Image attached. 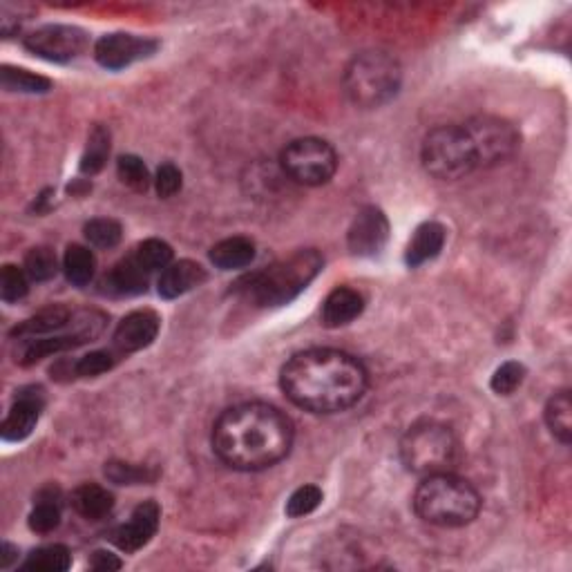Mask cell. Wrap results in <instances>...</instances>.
<instances>
[{"mask_svg": "<svg viewBox=\"0 0 572 572\" xmlns=\"http://www.w3.org/2000/svg\"><path fill=\"white\" fill-rule=\"evenodd\" d=\"M367 371L338 349H307L282 367L280 385L286 398L311 414H340L367 392Z\"/></svg>", "mask_w": 572, "mask_h": 572, "instance_id": "1", "label": "cell"}, {"mask_svg": "<svg viewBox=\"0 0 572 572\" xmlns=\"http://www.w3.org/2000/svg\"><path fill=\"white\" fill-rule=\"evenodd\" d=\"M293 425L278 407L266 403H242L217 418L213 450L219 461L233 470L260 472L289 454Z\"/></svg>", "mask_w": 572, "mask_h": 572, "instance_id": "2", "label": "cell"}, {"mask_svg": "<svg viewBox=\"0 0 572 572\" xmlns=\"http://www.w3.org/2000/svg\"><path fill=\"white\" fill-rule=\"evenodd\" d=\"M322 255L313 249L293 253L286 260L275 262L273 266L257 271L237 284L246 300L255 307H282L307 289L322 271Z\"/></svg>", "mask_w": 572, "mask_h": 572, "instance_id": "3", "label": "cell"}, {"mask_svg": "<svg viewBox=\"0 0 572 572\" xmlns=\"http://www.w3.org/2000/svg\"><path fill=\"white\" fill-rule=\"evenodd\" d=\"M414 510L429 526L463 528L479 517L481 497L452 472L425 476L414 494Z\"/></svg>", "mask_w": 572, "mask_h": 572, "instance_id": "4", "label": "cell"}, {"mask_svg": "<svg viewBox=\"0 0 572 572\" xmlns=\"http://www.w3.org/2000/svg\"><path fill=\"white\" fill-rule=\"evenodd\" d=\"M403 81L400 63L387 52H362L345 70V92L358 108L374 110L392 101Z\"/></svg>", "mask_w": 572, "mask_h": 572, "instance_id": "5", "label": "cell"}, {"mask_svg": "<svg viewBox=\"0 0 572 572\" xmlns=\"http://www.w3.org/2000/svg\"><path fill=\"white\" fill-rule=\"evenodd\" d=\"M400 461L407 472L423 476V479L450 472L456 461V438L452 429L436 421L409 427L400 441Z\"/></svg>", "mask_w": 572, "mask_h": 572, "instance_id": "6", "label": "cell"}, {"mask_svg": "<svg viewBox=\"0 0 572 572\" xmlns=\"http://www.w3.org/2000/svg\"><path fill=\"white\" fill-rule=\"evenodd\" d=\"M423 168L434 179L456 181L476 170L472 141L463 126H438L429 130L421 146Z\"/></svg>", "mask_w": 572, "mask_h": 572, "instance_id": "7", "label": "cell"}, {"mask_svg": "<svg viewBox=\"0 0 572 572\" xmlns=\"http://www.w3.org/2000/svg\"><path fill=\"white\" fill-rule=\"evenodd\" d=\"M108 318L103 316L101 311H74V316L70 320L68 327L59 333H52V336L43 338H27L18 340L21 342V351H16V360L21 365H34L41 358L56 356L61 351H70L85 345V342H92L94 338H99L103 329H106Z\"/></svg>", "mask_w": 572, "mask_h": 572, "instance_id": "8", "label": "cell"}, {"mask_svg": "<svg viewBox=\"0 0 572 572\" xmlns=\"http://www.w3.org/2000/svg\"><path fill=\"white\" fill-rule=\"evenodd\" d=\"M282 170L295 184L322 186L333 179L338 170V155L329 141L318 137H302L282 150Z\"/></svg>", "mask_w": 572, "mask_h": 572, "instance_id": "9", "label": "cell"}, {"mask_svg": "<svg viewBox=\"0 0 572 572\" xmlns=\"http://www.w3.org/2000/svg\"><path fill=\"white\" fill-rule=\"evenodd\" d=\"M463 128L472 141L476 168L499 166L519 150V132L505 119L474 117Z\"/></svg>", "mask_w": 572, "mask_h": 572, "instance_id": "10", "label": "cell"}, {"mask_svg": "<svg viewBox=\"0 0 572 572\" xmlns=\"http://www.w3.org/2000/svg\"><path fill=\"white\" fill-rule=\"evenodd\" d=\"M25 47L45 61L68 63L85 52L88 34L72 25H43L25 36Z\"/></svg>", "mask_w": 572, "mask_h": 572, "instance_id": "11", "label": "cell"}, {"mask_svg": "<svg viewBox=\"0 0 572 572\" xmlns=\"http://www.w3.org/2000/svg\"><path fill=\"white\" fill-rule=\"evenodd\" d=\"M157 52V41L135 34H108L94 45V56L108 70H123Z\"/></svg>", "mask_w": 572, "mask_h": 572, "instance_id": "12", "label": "cell"}, {"mask_svg": "<svg viewBox=\"0 0 572 572\" xmlns=\"http://www.w3.org/2000/svg\"><path fill=\"white\" fill-rule=\"evenodd\" d=\"M389 237V222L376 206H367L354 217L349 226V249L360 257H374L385 249Z\"/></svg>", "mask_w": 572, "mask_h": 572, "instance_id": "13", "label": "cell"}, {"mask_svg": "<svg viewBox=\"0 0 572 572\" xmlns=\"http://www.w3.org/2000/svg\"><path fill=\"white\" fill-rule=\"evenodd\" d=\"M159 519H161V508L155 501L141 503L139 508L132 512L128 523H123V526L112 530L110 541L123 552H137L155 537Z\"/></svg>", "mask_w": 572, "mask_h": 572, "instance_id": "14", "label": "cell"}, {"mask_svg": "<svg viewBox=\"0 0 572 572\" xmlns=\"http://www.w3.org/2000/svg\"><path fill=\"white\" fill-rule=\"evenodd\" d=\"M159 327L161 320L155 311H132L130 316L119 322V327L112 336V345L119 354H135V351L152 345V340H155L159 333Z\"/></svg>", "mask_w": 572, "mask_h": 572, "instance_id": "15", "label": "cell"}, {"mask_svg": "<svg viewBox=\"0 0 572 572\" xmlns=\"http://www.w3.org/2000/svg\"><path fill=\"white\" fill-rule=\"evenodd\" d=\"M43 412V392L41 389H23L16 394L12 409L3 421V438L5 441H25L34 432V427Z\"/></svg>", "mask_w": 572, "mask_h": 572, "instance_id": "16", "label": "cell"}, {"mask_svg": "<svg viewBox=\"0 0 572 572\" xmlns=\"http://www.w3.org/2000/svg\"><path fill=\"white\" fill-rule=\"evenodd\" d=\"M150 275L152 273L137 260V255L130 253L119 264L112 266V271L103 280V286H106L103 291L110 295H121V298L123 295L146 293Z\"/></svg>", "mask_w": 572, "mask_h": 572, "instance_id": "17", "label": "cell"}, {"mask_svg": "<svg viewBox=\"0 0 572 572\" xmlns=\"http://www.w3.org/2000/svg\"><path fill=\"white\" fill-rule=\"evenodd\" d=\"M206 269L193 260H181L166 266L159 278V295L166 300H175L206 282Z\"/></svg>", "mask_w": 572, "mask_h": 572, "instance_id": "18", "label": "cell"}, {"mask_svg": "<svg viewBox=\"0 0 572 572\" xmlns=\"http://www.w3.org/2000/svg\"><path fill=\"white\" fill-rule=\"evenodd\" d=\"M362 309H365V298L358 291L349 289V286H338L322 304V322L329 329L345 327L360 316Z\"/></svg>", "mask_w": 572, "mask_h": 572, "instance_id": "19", "label": "cell"}, {"mask_svg": "<svg viewBox=\"0 0 572 572\" xmlns=\"http://www.w3.org/2000/svg\"><path fill=\"white\" fill-rule=\"evenodd\" d=\"M72 316H74V311L65 309V307L43 309V311H38L36 316H32L30 320L18 324V327L12 331V338L27 340V338L52 336V333H59L68 327Z\"/></svg>", "mask_w": 572, "mask_h": 572, "instance_id": "20", "label": "cell"}, {"mask_svg": "<svg viewBox=\"0 0 572 572\" xmlns=\"http://www.w3.org/2000/svg\"><path fill=\"white\" fill-rule=\"evenodd\" d=\"M445 228L438 222H425L416 228V233L407 246V264L421 266L443 251Z\"/></svg>", "mask_w": 572, "mask_h": 572, "instance_id": "21", "label": "cell"}, {"mask_svg": "<svg viewBox=\"0 0 572 572\" xmlns=\"http://www.w3.org/2000/svg\"><path fill=\"white\" fill-rule=\"evenodd\" d=\"M72 508L88 521L106 519L114 508V497L97 483H83L72 492Z\"/></svg>", "mask_w": 572, "mask_h": 572, "instance_id": "22", "label": "cell"}, {"mask_svg": "<svg viewBox=\"0 0 572 572\" xmlns=\"http://www.w3.org/2000/svg\"><path fill=\"white\" fill-rule=\"evenodd\" d=\"M255 260V244L249 237H228L211 249V262L222 271L244 269Z\"/></svg>", "mask_w": 572, "mask_h": 572, "instance_id": "23", "label": "cell"}, {"mask_svg": "<svg viewBox=\"0 0 572 572\" xmlns=\"http://www.w3.org/2000/svg\"><path fill=\"white\" fill-rule=\"evenodd\" d=\"M546 425L559 443L572 441V400L570 392H559L546 405Z\"/></svg>", "mask_w": 572, "mask_h": 572, "instance_id": "24", "label": "cell"}, {"mask_svg": "<svg viewBox=\"0 0 572 572\" xmlns=\"http://www.w3.org/2000/svg\"><path fill=\"white\" fill-rule=\"evenodd\" d=\"M63 271L74 286H88L97 273V260L88 246L72 244L63 257Z\"/></svg>", "mask_w": 572, "mask_h": 572, "instance_id": "25", "label": "cell"}, {"mask_svg": "<svg viewBox=\"0 0 572 572\" xmlns=\"http://www.w3.org/2000/svg\"><path fill=\"white\" fill-rule=\"evenodd\" d=\"M108 155H110V132L103 126H97L90 132L88 146H85V152L81 157V173L90 177L101 173L108 161Z\"/></svg>", "mask_w": 572, "mask_h": 572, "instance_id": "26", "label": "cell"}, {"mask_svg": "<svg viewBox=\"0 0 572 572\" xmlns=\"http://www.w3.org/2000/svg\"><path fill=\"white\" fill-rule=\"evenodd\" d=\"M72 566V555L65 546H45L34 550L30 557L25 559L23 570H34V572H65Z\"/></svg>", "mask_w": 572, "mask_h": 572, "instance_id": "27", "label": "cell"}, {"mask_svg": "<svg viewBox=\"0 0 572 572\" xmlns=\"http://www.w3.org/2000/svg\"><path fill=\"white\" fill-rule=\"evenodd\" d=\"M0 83L7 92H27V94H41L52 88V83L45 79V76L32 74L21 68H12V65H5L3 72H0Z\"/></svg>", "mask_w": 572, "mask_h": 572, "instance_id": "28", "label": "cell"}, {"mask_svg": "<svg viewBox=\"0 0 572 572\" xmlns=\"http://www.w3.org/2000/svg\"><path fill=\"white\" fill-rule=\"evenodd\" d=\"M25 273L30 275L34 282H47L52 280L56 271H59V260L50 246H36L30 253L25 255Z\"/></svg>", "mask_w": 572, "mask_h": 572, "instance_id": "29", "label": "cell"}, {"mask_svg": "<svg viewBox=\"0 0 572 572\" xmlns=\"http://www.w3.org/2000/svg\"><path fill=\"white\" fill-rule=\"evenodd\" d=\"M106 476L117 485H143L152 483L159 476L157 470L148 465H132L123 461H110L106 465Z\"/></svg>", "mask_w": 572, "mask_h": 572, "instance_id": "30", "label": "cell"}, {"mask_svg": "<svg viewBox=\"0 0 572 572\" xmlns=\"http://www.w3.org/2000/svg\"><path fill=\"white\" fill-rule=\"evenodd\" d=\"M121 224L108 217H97L85 224V240L97 249H114L121 242Z\"/></svg>", "mask_w": 572, "mask_h": 572, "instance_id": "31", "label": "cell"}, {"mask_svg": "<svg viewBox=\"0 0 572 572\" xmlns=\"http://www.w3.org/2000/svg\"><path fill=\"white\" fill-rule=\"evenodd\" d=\"M117 173L119 179L126 184L128 188L137 190V193H146L152 184V177L148 173V166L135 155H123L117 161Z\"/></svg>", "mask_w": 572, "mask_h": 572, "instance_id": "32", "label": "cell"}, {"mask_svg": "<svg viewBox=\"0 0 572 572\" xmlns=\"http://www.w3.org/2000/svg\"><path fill=\"white\" fill-rule=\"evenodd\" d=\"M132 253L137 255V260L146 266L150 273L164 271L166 266L173 264V249H170V246L161 240L141 242Z\"/></svg>", "mask_w": 572, "mask_h": 572, "instance_id": "33", "label": "cell"}, {"mask_svg": "<svg viewBox=\"0 0 572 572\" xmlns=\"http://www.w3.org/2000/svg\"><path fill=\"white\" fill-rule=\"evenodd\" d=\"M523 380H526V367H523L521 362L510 360V362H503V365L494 371L490 387L494 394L510 396L523 385Z\"/></svg>", "mask_w": 572, "mask_h": 572, "instance_id": "34", "label": "cell"}, {"mask_svg": "<svg viewBox=\"0 0 572 572\" xmlns=\"http://www.w3.org/2000/svg\"><path fill=\"white\" fill-rule=\"evenodd\" d=\"M27 291H30V275L25 273V269L7 264L0 273V298L5 302H18L25 298Z\"/></svg>", "mask_w": 572, "mask_h": 572, "instance_id": "35", "label": "cell"}, {"mask_svg": "<svg viewBox=\"0 0 572 572\" xmlns=\"http://www.w3.org/2000/svg\"><path fill=\"white\" fill-rule=\"evenodd\" d=\"M322 503V490L318 485H302V488L295 490L289 501H286V514L291 519L307 517V514L316 512Z\"/></svg>", "mask_w": 572, "mask_h": 572, "instance_id": "36", "label": "cell"}, {"mask_svg": "<svg viewBox=\"0 0 572 572\" xmlns=\"http://www.w3.org/2000/svg\"><path fill=\"white\" fill-rule=\"evenodd\" d=\"M61 526V508L54 499H41L30 514V528L38 535H50Z\"/></svg>", "mask_w": 572, "mask_h": 572, "instance_id": "37", "label": "cell"}, {"mask_svg": "<svg viewBox=\"0 0 572 572\" xmlns=\"http://www.w3.org/2000/svg\"><path fill=\"white\" fill-rule=\"evenodd\" d=\"M114 367V356L110 351H92V354L83 356L81 360L74 362V374L81 378H92L99 374H106Z\"/></svg>", "mask_w": 572, "mask_h": 572, "instance_id": "38", "label": "cell"}, {"mask_svg": "<svg viewBox=\"0 0 572 572\" xmlns=\"http://www.w3.org/2000/svg\"><path fill=\"white\" fill-rule=\"evenodd\" d=\"M152 181H155L157 195L161 199H170L181 190V170L175 164H161Z\"/></svg>", "mask_w": 572, "mask_h": 572, "instance_id": "39", "label": "cell"}, {"mask_svg": "<svg viewBox=\"0 0 572 572\" xmlns=\"http://www.w3.org/2000/svg\"><path fill=\"white\" fill-rule=\"evenodd\" d=\"M90 566L94 570H101V572H110V570H119L121 568V561L112 555V552H106V550H97L92 555V561H90Z\"/></svg>", "mask_w": 572, "mask_h": 572, "instance_id": "40", "label": "cell"}, {"mask_svg": "<svg viewBox=\"0 0 572 572\" xmlns=\"http://www.w3.org/2000/svg\"><path fill=\"white\" fill-rule=\"evenodd\" d=\"M14 555H16V550H14L12 546H9V543H3V559H0V566L7 568L9 561L14 559Z\"/></svg>", "mask_w": 572, "mask_h": 572, "instance_id": "41", "label": "cell"}]
</instances>
